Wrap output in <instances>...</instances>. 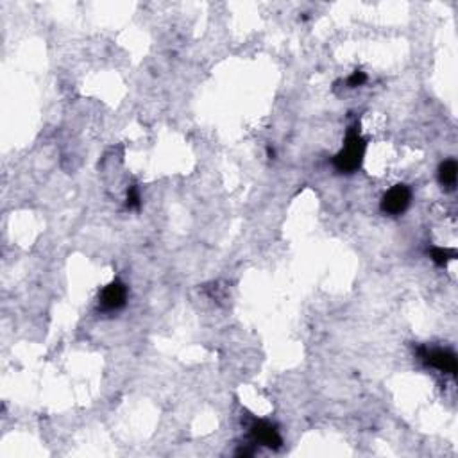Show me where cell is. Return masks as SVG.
Masks as SVG:
<instances>
[{"mask_svg": "<svg viewBox=\"0 0 458 458\" xmlns=\"http://www.w3.org/2000/svg\"><path fill=\"white\" fill-rule=\"evenodd\" d=\"M128 206L129 208H138L140 206V196H138V190L135 187L128 194Z\"/></svg>", "mask_w": 458, "mask_h": 458, "instance_id": "9", "label": "cell"}, {"mask_svg": "<svg viewBox=\"0 0 458 458\" xmlns=\"http://www.w3.org/2000/svg\"><path fill=\"white\" fill-rule=\"evenodd\" d=\"M423 358L428 365L446 374H457V357L448 349H423Z\"/></svg>", "mask_w": 458, "mask_h": 458, "instance_id": "3", "label": "cell"}, {"mask_svg": "<svg viewBox=\"0 0 458 458\" xmlns=\"http://www.w3.org/2000/svg\"><path fill=\"white\" fill-rule=\"evenodd\" d=\"M365 81H367V76H365L364 72H360V70H357V72H353V76L348 79V85L351 86V88H357V86L364 85Z\"/></svg>", "mask_w": 458, "mask_h": 458, "instance_id": "8", "label": "cell"}, {"mask_svg": "<svg viewBox=\"0 0 458 458\" xmlns=\"http://www.w3.org/2000/svg\"><path fill=\"white\" fill-rule=\"evenodd\" d=\"M457 172L458 167L455 160H446L444 163L439 169V179H441V185L446 188H453L455 183H457Z\"/></svg>", "mask_w": 458, "mask_h": 458, "instance_id": "6", "label": "cell"}, {"mask_svg": "<svg viewBox=\"0 0 458 458\" xmlns=\"http://www.w3.org/2000/svg\"><path fill=\"white\" fill-rule=\"evenodd\" d=\"M455 256H457L455 251L442 249V247H435V249H432V260L437 263V265H441V267L448 265V262H450V260H455Z\"/></svg>", "mask_w": 458, "mask_h": 458, "instance_id": "7", "label": "cell"}, {"mask_svg": "<svg viewBox=\"0 0 458 458\" xmlns=\"http://www.w3.org/2000/svg\"><path fill=\"white\" fill-rule=\"evenodd\" d=\"M126 299H128V289L120 281L110 283L101 294V305L104 310H119L126 305Z\"/></svg>", "mask_w": 458, "mask_h": 458, "instance_id": "4", "label": "cell"}, {"mask_svg": "<svg viewBox=\"0 0 458 458\" xmlns=\"http://www.w3.org/2000/svg\"><path fill=\"white\" fill-rule=\"evenodd\" d=\"M412 201V192L407 185H396L391 190L387 192L382 199V210L383 213L392 217H398L408 208V204Z\"/></svg>", "mask_w": 458, "mask_h": 458, "instance_id": "2", "label": "cell"}, {"mask_svg": "<svg viewBox=\"0 0 458 458\" xmlns=\"http://www.w3.org/2000/svg\"><path fill=\"white\" fill-rule=\"evenodd\" d=\"M365 154V142L360 136L357 128L349 129L348 136H346V144H344L342 151L335 156L333 165L339 172H346L351 174L355 170L360 169L362 162H364Z\"/></svg>", "mask_w": 458, "mask_h": 458, "instance_id": "1", "label": "cell"}, {"mask_svg": "<svg viewBox=\"0 0 458 458\" xmlns=\"http://www.w3.org/2000/svg\"><path fill=\"white\" fill-rule=\"evenodd\" d=\"M251 433H253V437L258 444L267 446V448H280L281 446V437L280 433H278L276 426H272L271 423L267 421H256L253 428H251Z\"/></svg>", "mask_w": 458, "mask_h": 458, "instance_id": "5", "label": "cell"}]
</instances>
